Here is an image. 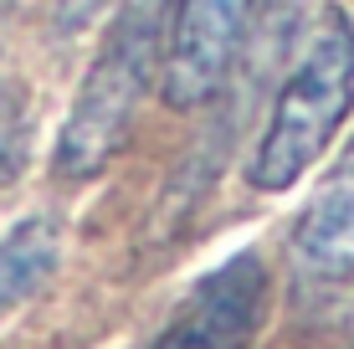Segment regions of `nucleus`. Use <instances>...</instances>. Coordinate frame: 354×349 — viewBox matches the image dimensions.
I'll use <instances>...</instances> for the list:
<instances>
[{"label": "nucleus", "mask_w": 354, "mask_h": 349, "mask_svg": "<svg viewBox=\"0 0 354 349\" xmlns=\"http://www.w3.org/2000/svg\"><path fill=\"white\" fill-rule=\"evenodd\" d=\"M62 262V221L46 211L21 216L6 236H0V308L26 303L31 293H41L46 278Z\"/></svg>", "instance_id": "obj_6"}, {"label": "nucleus", "mask_w": 354, "mask_h": 349, "mask_svg": "<svg viewBox=\"0 0 354 349\" xmlns=\"http://www.w3.org/2000/svg\"><path fill=\"white\" fill-rule=\"evenodd\" d=\"M165 0H124L108 26L97 57L82 72V88L72 98L62 134L52 149V170L67 180L97 175L129 144L133 113L154 82V62L165 57Z\"/></svg>", "instance_id": "obj_2"}, {"label": "nucleus", "mask_w": 354, "mask_h": 349, "mask_svg": "<svg viewBox=\"0 0 354 349\" xmlns=\"http://www.w3.org/2000/svg\"><path fill=\"white\" fill-rule=\"evenodd\" d=\"M349 108H354V16L339 0H328L272 98L267 129L257 134V149L247 160V185L262 196L292 190L334 144Z\"/></svg>", "instance_id": "obj_1"}, {"label": "nucleus", "mask_w": 354, "mask_h": 349, "mask_svg": "<svg viewBox=\"0 0 354 349\" xmlns=\"http://www.w3.org/2000/svg\"><path fill=\"white\" fill-rule=\"evenodd\" d=\"M257 0H169L160 98L169 108H201L226 88L236 52L247 41Z\"/></svg>", "instance_id": "obj_4"}, {"label": "nucleus", "mask_w": 354, "mask_h": 349, "mask_svg": "<svg viewBox=\"0 0 354 349\" xmlns=\"http://www.w3.org/2000/svg\"><path fill=\"white\" fill-rule=\"evenodd\" d=\"M288 247L308 278H324V283L354 278V139L334 160V170L319 180L303 216L292 221Z\"/></svg>", "instance_id": "obj_5"}, {"label": "nucleus", "mask_w": 354, "mask_h": 349, "mask_svg": "<svg viewBox=\"0 0 354 349\" xmlns=\"http://www.w3.org/2000/svg\"><path fill=\"white\" fill-rule=\"evenodd\" d=\"M108 0H52V31L57 36H82L97 21Z\"/></svg>", "instance_id": "obj_7"}, {"label": "nucleus", "mask_w": 354, "mask_h": 349, "mask_svg": "<svg viewBox=\"0 0 354 349\" xmlns=\"http://www.w3.org/2000/svg\"><path fill=\"white\" fill-rule=\"evenodd\" d=\"M272 303V272L262 252H236L190 283L149 349H252Z\"/></svg>", "instance_id": "obj_3"}]
</instances>
